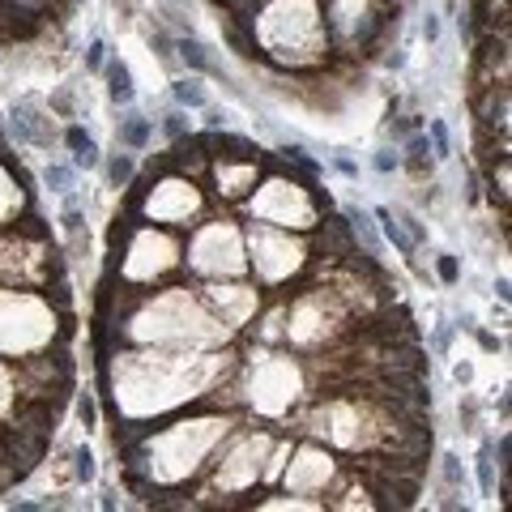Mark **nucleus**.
Masks as SVG:
<instances>
[{
	"mask_svg": "<svg viewBox=\"0 0 512 512\" xmlns=\"http://www.w3.org/2000/svg\"><path fill=\"white\" fill-rule=\"evenodd\" d=\"M252 252H256V274H261L265 282H278V278L291 274V269L303 265V248L291 244V239L274 235V231H256Z\"/></svg>",
	"mask_w": 512,
	"mask_h": 512,
	"instance_id": "1",
	"label": "nucleus"
},
{
	"mask_svg": "<svg viewBox=\"0 0 512 512\" xmlns=\"http://www.w3.org/2000/svg\"><path fill=\"white\" fill-rule=\"evenodd\" d=\"M192 256H197V265L210 269V274H218V269H222V274H239V269H244V261H239V235H235V227H210L197 239Z\"/></svg>",
	"mask_w": 512,
	"mask_h": 512,
	"instance_id": "2",
	"label": "nucleus"
},
{
	"mask_svg": "<svg viewBox=\"0 0 512 512\" xmlns=\"http://www.w3.org/2000/svg\"><path fill=\"white\" fill-rule=\"evenodd\" d=\"M197 192H192V184H184V180H171V184H163L158 188V197H150V218H158V222H184L188 214H197Z\"/></svg>",
	"mask_w": 512,
	"mask_h": 512,
	"instance_id": "3",
	"label": "nucleus"
},
{
	"mask_svg": "<svg viewBox=\"0 0 512 512\" xmlns=\"http://www.w3.org/2000/svg\"><path fill=\"white\" fill-rule=\"evenodd\" d=\"M329 478V457H320L316 448H303L299 461H295V470L286 474V483H291L295 491H308V487H320Z\"/></svg>",
	"mask_w": 512,
	"mask_h": 512,
	"instance_id": "4",
	"label": "nucleus"
},
{
	"mask_svg": "<svg viewBox=\"0 0 512 512\" xmlns=\"http://www.w3.org/2000/svg\"><path fill=\"white\" fill-rule=\"evenodd\" d=\"M214 180H218L222 197H244V192L252 188V180H256V167L252 163H218Z\"/></svg>",
	"mask_w": 512,
	"mask_h": 512,
	"instance_id": "5",
	"label": "nucleus"
},
{
	"mask_svg": "<svg viewBox=\"0 0 512 512\" xmlns=\"http://www.w3.org/2000/svg\"><path fill=\"white\" fill-rule=\"evenodd\" d=\"M103 73H107V94H111V103H120V107H133V103H137L133 73H128L120 60H107V64H103Z\"/></svg>",
	"mask_w": 512,
	"mask_h": 512,
	"instance_id": "6",
	"label": "nucleus"
},
{
	"mask_svg": "<svg viewBox=\"0 0 512 512\" xmlns=\"http://www.w3.org/2000/svg\"><path fill=\"white\" fill-rule=\"evenodd\" d=\"M210 299H214V303H227V312H222L227 320H244V316L256 308L252 291H244V286H227V291H222V286H214Z\"/></svg>",
	"mask_w": 512,
	"mask_h": 512,
	"instance_id": "7",
	"label": "nucleus"
},
{
	"mask_svg": "<svg viewBox=\"0 0 512 512\" xmlns=\"http://www.w3.org/2000/svg\"><path fill=\"white\" fill-rule=\"evenodd\" d=\"M150 137H154V124L146 116H137V111H133L128 120H120V146L124 150H146Z\"/></svg>",
	"mask_w": 512,
	"mask_h": 512,
	"instance_id": "8",
	"label": "nucleus"
},
{
	"mask_svg": "<svg viewBox=\"0 0 512 512\" xmlns=\"http://www.w3.org/2000/svg\"><path fill=\"white\" fill-rule=\"evenodd\" d=\"M175 52L184 56V64H188V69H197V73H205V77H218V64H214L210 56H205V47H201L197 39L180 35V39H175Z\"/></svg>",
	"mask_w": 512,
	"mask_h": 512,
	"instance_id": "9",
	"label": "nucleus"
},
{
	"mask_svg": "<svg viewBox=\"0 0 512 512\" xmlns=\"http://www.w3.org/2000/svg\"><path fill=\"white\" fill-rule=\"evenodd\" d=\"M64 141H69V150H73V167H99V146H94L90 133H82V128H69Z\"/></svg>",
	"mask_w": 512,
	"mask_h": 512,
	"instance_id": "10",
	"label": "nucleus"
},
{
	"mask_svg": "<svg viewBox=\"0 0 512 512\" xmlns=\"http://www.w3.org/2000/svg\"><path fill=\"white\" fill-rule=\"evenodd\" d=\"M376 218H380L384 239H389V244H397V252H402V256H414V248H419V244H414V239L402 231V222H397L389 210H376Z\"/></svg>",
	"mask_w": 512,
	"mask_h": 512,
	"instance_id": "11",
	"label": "nucleus"
},
{
	"mask_svg": "<svg viewBox=\"0 0 512 512\" xmlns=\"http://www.w3.org/2000/svg\"><path fill=\"white\" fill-rule=\"evenodd\" d=\"M171 94H175V103H180V107H192V111L210 107V94L201 90L197 77H184V82H175V86H171Z\"/></svg>",
	"mask_w": 512,
	"mask_h": 512,
	"instance_id": "12",
	"label": "nucleus"
},
{
	"mask_svg": "<svg viewBox=\"0 0 512 512\" xmlns=\"http://www.w3.org/2000/svg\"><path fill=\"white\" fill-rule=\"evenodd\" d=\"M43 184H47V192H64V197H69V192H73V167L47 163L43 167Z\"/></svg>",
	"mask_w": 512,
	"mask_h": 512,
	"instance_id": "13",
	"label": "nucleus"
},
{
	"mask_svg": "<svg viewBox=\"0 0 512 512\" xmlns=\"http://www.w3.org/2000/svg\"><path fill=\"white\" fill-rule=\"evenodd\" d=\"M133 171H137L133 154H116V158L107 163V184H111V188H124L128 180H133Z\"/></svg>",
	"mask_w": 512,
	"mask_h": 512,
	"instance_id": "14",
	"label": "nucleus"
},
{
	"mask_svg": "<svg viewBox=\"0 0 512 512\" xmlns=\"http://www.w3.org/2000/svg\"><path fill=\"white\" fill-rule=\"evenodd\" d=\"M350 231H355L359 239H363V248H367V256H376V231H372V218H367L363 210H355V205H350Z\"/></svg>",
	"mask_w": 512,
	"mask_h": 512,
	"instance_id": "15",
	"label": "nucleus"
},
{
	"mask_svg": "<svg viewBox=\"0 0 512 512\" xmlns=\"http://www.w3.org/2000/svg\"><path fill=\"white\" fill-rule=\"evenodd\" d=\"M478 487L483 495H495V470H491V444L478 448Z\"/></svg>",
	"mask_w": 512,
	"mask_h": 512,
	"instance_id": "16",
	"label": "nucleus"
},
{
	"mask_svg": "<svg viewBox=\"0 0 512 512\" xmlns=\"http://www.w3.org/2000/svg\"><path fill=\"white\" fill-rule=\"evenodd\" d=\"M427 133H431V150H436L440 163H444V158H453V141H448V128H444L440 120H431Z\"/></svg>",
	"mask_w": 512,
	"mask_h": 512,
	"instance_id": "17",
	"label": "nucleus"
},
{
	"mask_svg": "<svg viewBox=\"0 0 512 512\" xmlns=\"http://www.w3.org/2000/svg\"><path fill=\"white\" fill-rule=\"evenodd\" d=\"M94 470H99V466H94V453H90V448H77V453H73L77 483H94Z\"/></svg>",
	"mask_w": 512,
	"mask_h": 512,
	"instance_id": "18",
	"label": "nucleus"
},
{
	"mask_svg": "<svg viewBox=\"0 0 512 512\" xmlns=\"http://www.w3.org/2000/svg\"><path fill=\"white\" fill-rule=\"evenodd\" d=\"M406 154H410V158H406V163H410L414 171H419V167L427 163V154H431V150H427V137H423V133H414V137L406 141Z\"/></svg>",
	"mask_w": 512,
	"mask_h": 512,
	"instance_id": "19",
	"label": "nucleus"
},
{
	"mask_svg": "<svg viewBox=\"0 0 512 512\" xmlns=\"http://www.w3.org/2000/svg\"><path fill=\"white\" fill-rule=\"evenodd\" d=\"M163 133L171 141H180L188 133V116H184V111H167V116H163Z\"/></svg>",
	"mask_w": 512,
	"mask_h": 512,
	"instance_id": "20",
	"label": "nucleus"
},
{
	"mask_svg": "<svg viewBox=\"0 0 512 512\" xmlns=\"http://www.w3.org/2000/svg\"><path fill=\"white\" fill-rule=\"evenodd\" d=\"M77 419H82L86 427H94V423H99V410H94V397H90V393H82V397H77Z\"/></svg>",
	"mask_w": 512,
	"mask_h": 512,
	"instance_id": "21",
	"label": "nucleus"
},
{
	"mask_svg": "<svg viewBox=\"0 0 512 512\" xmlns=\"http://www.w3.org/2000/svg\"><path fill=\"white\" fill-rule=\"evenodd\" d=\"M86 64H90L94 73H103V64H107V43H103V39H94V43H90V52H86Z\"/></svg>",
	"mask_w": 512,
	"mask_h": 512,
	"instance_id": "22",
	"label": "nucleus"
},
{
	"mask_svg": "<svg viewBox=\"0 0 512 512\" xmlns=\"http://www.w3.org/2000/svg\"><path fill=\"white\" fill-rule=\"evenodd\" d=\"M372 167H376L380 175H389V171H397V167H402V158H397L393 150H380V154L372 158Z\"/></svg>",
	"mask_w": 512,
	"mask_h": 512,
	"instance_id": "23",
	"label": "nucleus"
},
{
	"mask_svg": "<svg viewBox=\"0 0 512 512\" xmlns=\"http://www.w3.org/2000/svg\"><path fill=\"white\" fill-rule=\"evenodd\" d=\"M9 210H13V184L0 175V218H5Z\"/></svg>",
	"mask_w": 512,
	"mask_h": 512,
	"instance_id": "24",
	"label": "nucleus"
},
{
	"mask_svg": "<svg viewBox=\"0 0 512 512\" xmlns=\"http://www.w3.org/2000/svg\"><path fill=\"white\" fill-rule=\"evenodd\" d=\"M436 269H440V278H444V282H457V261H453V256H440Z\"/></svg>",
	"mask_w": 512,
	"mask_h": 512,
	"instance_id": "25",
	"label": "nucleus"
},
{
	"mask_svg": "<svg viewBox=\"0 0 512 512\" xmlns=\"http://www.w3.org/2000/svg\"><path fill=\"white\" fill-rule=\"evenodd\" d=\"M444 478H448V487H461V466H457V457H444Z\"/></svg>",
	"mask_w": 512,
	"mask_h": 512,
	"instance_id": "26",
	"label": "nucleus"
},
{
	"mask_svg": "<svg viewBox=\"0 0 512 512\" xmlns=\"http://www.w3.org/2000/svg\"><path fill=\"white\" fill-rule=\"evenodd\" d=\"M423 39H427V43H436V39H440V22H436V18H427V22H423Z\"/></svg>",
	"mask_w": 512,
	"mask_h": 512,
	"instance_id": "27",
	"label": "nucleus"
},
{
	"mask_svg": "<svg viewBox=\"0 0 512 512\" xmlns=\"http://www.w3.org/2000/svg\"><path fill=\"white\" fill-rule=\"evenodd\" d=\"M333 167H338L342 175H359V167H355V163H350V158H333Z\"/></svg>",
	"mask_w": 512,
	"mask_h": 512,
	"instance_id": "28",
	"label": "nucleus"
},
{
	"mask_svg": "<svg viewBox=\"0 0 512 512\" xmlns=\"http://www.w3.org/2000/svg\"><path fill=\"white\" fill-rule=\"evenodd\" d=\"M0 406H5V384H0Z\"/></svg>",
	"mask_w": 512,
	"mask_h": 512,
	"instance_id": "29",
	"label": "nucleus"
}]
</instances>
